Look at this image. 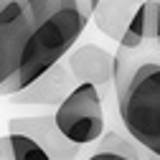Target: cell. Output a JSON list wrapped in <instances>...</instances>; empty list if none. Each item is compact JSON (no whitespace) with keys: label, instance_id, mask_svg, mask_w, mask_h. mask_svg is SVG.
<instances>
[{"label":"cell","instance_id":"cell-1","mask_svg":"<svg viewBox=\"0 0 160 160\" xmlns=\"http://www.w3.org/2000/svg\"><path fill=\"white\" fill-rule=\"evenodd\" d=\"M114 94L125 132L160 158V51L145 43L114 53Z\"/></svg>","mask_w":160,"mask_h":160},{"label":"cell","instance_id":"cell-2","mask_svg":"<svg viewBox=\"0 0 160 160\" xmlns=\"http://www.w3.org/2000/svg\"><path fill=\"white\" fill-rule=\"evenodd\" d=\"M26 3L31 15L26 61L21 71L0 89V97H10L26 89L43 71L64 61L89 23V15L82 10L79 0H26Z\"/></svg>","mask_w":160,"mask_h":160},{"label":"cell","instance_id":"cell-3","mask_svg":"<svg viewBox=\"0 0 160 160\" xmlns=\"http://www.w3.org/2000/svg\"><path fill=\"white\" fill-rule=\"evenodd\" d=\"M51 114L58 132L76 148L97 142L104 132V99L92 84H76Z\"/></svg>","mask_w":160,"mask_h":160},{"label":"cell","instance_id":"cell-4","mask_svg":"<svg viewBox=\"0 0 160 160\" xmlns=\"http://www.w3.org/2000/svg\"><path fill=\"white\" fill-rule=\"evenodd\" d=\"M31 36L26 0H0V89L21 71Z\"/></svg>","mask_w":160,"mask_h":160},{"label":"cell","instance_id":"cell-5","mask_svg":"<svg viewBox=\"0 0 160 160\" xmlns=\"http://www.w3.org/2000/svg\"><path fill=\"white\" fill-rule=\"evenodd\" d=\"M8 132L10 135H26L28 140L41 148L51 160H76L79 150L74 142L58 132L53 114H31V117H13L8 122Z\"/></svg>","mask_w":160,"mask_h":160},{"label":"cell","instance_id":"cell-6","mask_svg":"<svg viewBox=\"0 0 160 160\" xmlns=\"http://www.w3.org/2000/svg\"><path fill=\"white\" fill-rule=\"evenodd\" d=\"M64 64L76 84H92L99 92L109 87L114 79V53L97 43L74 46L66 53Z\"/></svg>","mask_w":160,"mask_h":160},{"label":"cell","instance_id":"cell-7","mask_svg":"<svg viewBox=\"0 0 160 160\" xmlns=\"http://www.w3.org/2000/svg\"><path fill=\"white\" fill-rule=\"evenodd\" d=\"M74 87H76V82L71 79L66 64L58 61L56 66L43 71L36 82H31L26 89L10 94L8 99L13 104H23V107H53L56 109Z\"/></svg>","mask_w":160,"mask_h":160},{"label":"cell","instance_id":"cell-8","mask_svg":"<svg viewBox=\"0 0 160 160\" xmlns=\"http://www.w3.org/2000/svg\"><path fill=\"white\" fill-rule=\"evenodd\" d=\"M142 5V0H99V5L92 13V21L107 38L119 41L130 23L135 10Z\"/></svg>","mask_w":160,"mask_h":160},{"label":"cell","instance_id":"cell-9","mask_svg":"<svg viewBox=\"0 0 160 160\" xmlns=\"http://www.w3.org/2000/svg\"><path fill=\"white\" fill-rule=\"evenodd\" d=\"M0 160H51V158L26 135L8 132L0 137Z\"/></svg>","mask_w":160,"mask_h":160},{"label":"cell","instance_id":"cell-10","mask_svg":"<svg viewBox=\"0 0 160 160\" xmlns=\"http://www.w3.org/2000/svg\"><path fill=\"white\" fill-rule=\"evenodd\" d=\"M142 13V33H145V43H152L158 36V21H160V0H142L140 5Z\"/></svg>","mask_w":160,"mask_h":160},{"label":"cell","instance_id":"cell-11","mask_svg":"<svg viewBox=\"0 0 160 160\" xmlns=\"http://www.w3.org/2000/svg\"><path fill=\"white\" fill-rule=\"evenodd\" d=\"M87 160H145V150L142 152H114V150H99V148H94Z\"/></svg>","mask_w":160,"mask_h":160},{"label":"cell","instance_id":"cell-12","mask_svg":"<svg viewBox=\"0 0 160 160\" xmlns=\"http://www.w3.org/2000/svg\"><path fill=\"white\" fill-rule=\"evenodd\" d=\"M152 43H155V48L160 51V21H158V36H155V41H152Z\"/></svg>","mask_w":160,"mask_h":160},{"label":"cell","instance_id":"cell-13","mask_svg":"<svg viewBox=\"0 0 160 160\" xmlns=\"http://www.w3.org/2000/svg\"><path fill=\"white\" fill-rule=\"evenodd\" d=\"M87 3H89V13H94V8L99 5V0H87Z\"/></svg>","mask_w":160,"mask_h":160},{"label":"cell","instance_id":"cell-14","mask_svg":"<svg viewBox=\"0 0 160 160\" xmlns=\"http://www.w3.org/2000/svg\"><path fill=\"white\" fill-rule=\"evenodd\" d=\"M145 160H160V158H158V155H152V152H148V150H145Z\"/></svg>","mask_w":160,"mask_h":160}]
</instances>
